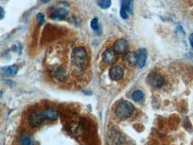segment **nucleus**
Wrapping results in <instances>:
<instances>
[{"label":"nucleus","mask_w":193,"mask_h":145,"mask_svg":"<svg viewBox=\"0 0 193 145\" xmlns=\"http://www.w3.org/2000/svg\"><path fill=\"white\" fill-rule=\"evenodd\" d=\"M190 42H191V47L193 48V34H191V36H190Z\"/></svg>","instance_id":"22"},{"label":"nucleus","mask_w":193,"mask_h":145,"mask_svg":"<svg viewBox=\"0 0 193 145\" xmlns=\"http://www.w3.org/2000/svg\"><path fill=\"white\" fill-rule=\"evenodd\" d=\"M123 61L125 63V65L130 67H132L134 65H137L138 62V56H137V52L134 51H129L127 53H125Z\"/></svg>","instance_id":"9"},{"label":"nucleus","mask_w":193,"mask_h":145,"mask_svg":"<svg viewBox=\"0 0 193 145\" xmlns=\"http://www.w3.org/2000/svg\"><path fill=\"white\" fill-rule=\"evenodd\" d=\"M143 97H144V95H143V92L141 91H135L133 93H132V99L135 101H141L143 99Z\"/></svg>","instance_id":"17"},{"label":"nucleus","mask_w":193,"mask_h":145,"mask_svg":"<svg viewBox=\"0 0 193 145\" xmlns=\"http://www.w3.org/2000/svg\"><path fill=\"white\" fill-rule=\"evenodd\" d=\"M132 2H133V0H122L120 15L122 19H127L129 13L130 14L131 13Z\"/></svg>","instance_id":"6"},{"label":"nucleus","mask_w":193,"mask_h":145,"mask_svg":"<svg viewBox=\"0 0 193 145\" xmlns=\"http://www.w3.org/2000/svg\"><path fill=\"white\" fill-rule=\"evenodd\" d=\"M4 15H5V11H4L3 7H0V19H2L4 17Z\"/></svg>","instance_id":"21"},{"label":"nucleus","mask_w":193,"mask_h":145,"mask_svg":"<svg viewBox=\"0 0 193 145\" xmlns=\"http://www.w3.org/2000/svg\"><path fill=\"white\" fill-rule=\"evenodd\" d=\"M137 56H138V62L137 65L139 68H142L143 66L146 64L147 58H148V53L145 49H140L137 51Z\"/></svg>","instance_id":"13"},{"label":"nucleus","mask_w":193,"mask_h":145,"mask_svg":"<svg viewBox=\"0 0 193 145\" xmlns=\"http://www.w3.org/2000/svg\"><path fill=\"white\" fill-rule=\"evenodd\" d=\"M133 110H134V107L131 102L122 101L117 105L115 109V114L118 118L124 120L132 114Z\"/></svg>","instance_id":"2"},{"label":"nucleus","mask_w":193,"mask_h":145,"mask_svg":"<svg viewBox=\"0 0 193 145\" xmlns=\"http://www.w3.org/2000/svg\"><path fill=\"white\" fill-rule=\"evenodd\" d=\"M98 5L103 9H107L111 6V0H99Z\"/></svg>","instance_id":"16"},{"label":"nucleus","mask_w":193,"mask_h":145,"mask_svg":"<svg viewBox=\"0 0 193 145\" xmlns=\"http://www.w3.org/2000/svg\"><path fill=\"white\" fill-rule=\"evenodd\" d=\"M45 119L43 111H35L30 114L29 116V124L31 127H38L39 126Z\"/></svg>","instance_id":"4"},{"label":"nucleus","mask_w":193,"mask_h":145,"mask_svg":"<svg viewBox=\"0 0 193 145\" xmlns=\"http://www.w3.org/2000/svg\"><path fill=\"white\" fill-rule=\"evenodd\" d=\"M108 140L112 145H121L124 142V138L116 130H111L108 133Z\"/></svg>","instance_id":"5"},{"label":"nucleus","mask_w":193,"mask_h":145,"mask_svg":"<svg viewBox=\"0 0 193 145\" xmlns=\"http://www.w3.org/2000/svg\"><path fill=\"white\" fill-rule=\"evenodd\" d=\"M40 1H41L42 3H48V2L50 1V0H40Z\"/></svg>","instance_id":"23"},{"label":"nucleus","mask_w":193,"mask_h":145,"mask_svg":"<svg viewBox=\"0 0 193 145\" xmlns=\"http://www.w3.org/2000/svg\"><path fill=\"white\" fill-rule=\"evenodd\" d=\"M71 62L73 72L77 75L81 74L88 62V54L85 49L82 47H77L73 49L71 54Z\"/></svg>","instance_id":"1"},{"label":"nucleus","mask_w":193,"mask_h":145,"mask_svg":"<svg viewBox=\"0 0 193 145\" xmlns=\"http://www.w3.org/2000/svg\"><path fill=\"white\" fill-rule=\"evenodd\" d=\"M90 27H91V29H92L94 31H99V20H98V18H94V19L91 20Z\"/></svg>","instance_id":"18"},{"label":"nucleus","mask_w":193,"mask_h":145,"mask_svg":"<svg viewBox=\"0 0 193 145\" xmlns=\"http://www.w3.org/2000/svg\"><path fill=\"white\" fill-rule=\"evenodd\" d=\"M102 59L107 65H114V62L116 61V53L112 49H107L106 51H104L102 55Z\"/></svg>","instance_id":"10"},{"label":"nucleus","mask_w":193,"mask_h":145,"mask_svg":"<svg viewBox=\"0 0 193 145\" xmlns=\"http://www.w3.org/2000/svg\"><path fill=\"white\" fill-rule=\"evenodd\" d=\"M53 75L55 79H57L59 82H65L68 79V72L64 67L61 66H58L53 71Z\"/></svg>","instance_id":"11"},{"label":"nucleus","mask_w":193,"mask_h":145,"mask_svg":"<svg viewBox=\"0 0 193 145\" xmlns=\"http://www.w3.org/2000/svg\"><path fill=\"white\" fill-rule=\"evenodd\" d=\"M148 82L149 83L150 86H152L153 88L159 89L164 85V80L160 74L153 72H150L149 74L148 75Z\"/></svg>","instance_id":"3"},{"label":"nucleus","mask_w":193,"mask_h":145,"mask_svg":"<svg viewBox=\"0 0 193 145\" xmlns=\"http://www.w3.org/2000/svg\"><path fill=\"white\" fill-rule=\"evenodd\" d=\"M18 65H9V66H6V67H3L2 68V71L5 72L7 75L8 76H14L16 74V72H18Z\"/></svg>","instance_id":"15"},{"label":"nucleus","mask_w":193,"mask_h":145,"mask_svg":"<svg viewBox=\"0 0 193 145\" xmlns=\"http://www.w3.org/2000/svg\"><path fill=\"white\" fill-rule=\"evenodd\" d=\"M37 21H38V24L39 25H42L44 23V21H45V16L43 14H38L37 15Z\"/></svg>","instance_id":"20"},{"label":"nucleus","mask_w":193,"mask_h":145,"mask_svg":"<svg viewBox=\"0 0 193 145\" xmlns=\"http://www.w3.org/2000/svg\"><path fill=\"white\" fill-rule=\"evenodd\" d=\"M124 70L120 65H114L109 71V77L114 81L121 80L123 76Z\"/></svg>","instance_id":"7"},{"label":"nucleus","mask_w":193,"mask_h":145,"mask_svg":"<svg viewBox=\"0 0 193 145\" xmlns=\"http://www.w3.org/2000/svg\"><path fill=\"white\" fill-rule=\"evenodd\" d=\"M128 49V42L123 40H116L114 44V47H113V50L116 53V54H123V53H126V51Z\"/></svg>","instance_id":"8"},{"label":"nucleus","mask_w":193,"mask_h":145,"mask_svg":"<svg viewBox=\"0 0 193 145\" xmlns=\"http://www.w3.org/2000/svg\"><path fill=\"white\" fill-rule=\"evenodd\" d=\"M67 14H68V12L65 8L58 7L53 13H51L50 18L55 21H61V20H64L66 18Z\"/></svg>","instance_id":"12"},{"label":"nucleus","mask_w":193,"mask_h":145,"mask_svg":"<svg viewBox=\"0 0 193 145\" xmlns=\"http://www.w3.org/2000/svg\"><path fill=\"white\" fill-rule=\"evenodd\" d=\"M20 143H21V145H32V141L29 136L24 135V136H22L21 138Z\"/></svg>","instance_id":"19"},{"label":"nucleus","mask_w":193,"mask_h":145,"mask_svg":"<svg viewBox=\"0 0 193 145\" xmlns=\"http://www.w3.org/2000/svg\"><path fill=\"white\" fill-rule=\"evenodd\" d=\"M43 113H44V116H45V119H48V120H56L57 118V111L54 109H48L43 110Z\"/></svg>","instance_id":"14"}]
</instances>
